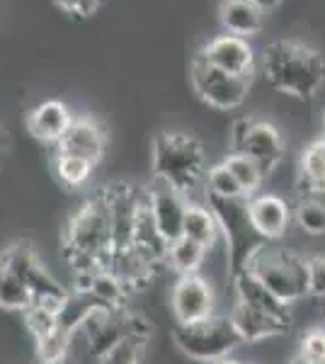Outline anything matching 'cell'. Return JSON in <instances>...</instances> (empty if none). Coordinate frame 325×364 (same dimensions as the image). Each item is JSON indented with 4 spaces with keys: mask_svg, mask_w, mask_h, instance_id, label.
Here are the masks:
<instances>
[{
    "mask_svg": "<svg viewBox=\"0 0 325 364\" xmlns=\"http://www.w3.org/2000/svg\"><path fill=\"white\" fill-rule=\"evenodd\" d=\"M260 68L277 92L297 100L316 97L325 85V56L297 39H279L265 46Z\"/></svg>",
    "mask_w": 325,
    "mask_h": 364,
    "instance_id": "cell-1",
    "label": "cell"
},
{
    "mask_svg": "<svg viewBox=\"0 0 325 364\" xmlns=\"http://www.w3.org/2000/svg\"><path fill=\"white\" fill-rule=\"evenodd\" d=\"M63 255L73 272L107 267L112 257V221L107 197L100 190L82 202L63 228Z\"/></svg>",
    "mask_w": 325,
    "mask_h": 364,
    "instance_id": "cell-2",
    "label": "cell"
},
{
    "mask_svg": "<svg viewBox=\"0 0 325 364\" xmlns=\"http://www.w3.org/2000/svg\"><path fill=\"white\" fill-rule=\"evenodd\" d=\"M153 180L165 182L190 199L197 190H204L206 180V151L204 144L192 134L161 132L151 146Z\"/></svg>",
    "mask_w": 325,
    "mask_h": 364,
    "instance_id": "cell-3",
    "label": "cell"
},
{
    "mask_svg": "<svg viewBox=\"0 0 325 364\" xmlns=\"http://www.w3.org/2000/svg\"><path fill=\"white\" fill-rule=\"evenodd\" d=\"M206 204L216 214L221 236L226 240L230 277H238L250 267L252 257L265 248V240L252 231L247 219V197L240 199H206Z\"/></svg>",
    "mask_w": 325,
    "mask_h": 364,
    "instance_id": "cell-4",
    "label": "cell"
},
{
    "mask_svg": "<svg viewBox=\"0 0 325 364\" xmlns=\"http://www.w3.org/2000/svg\"><path fill=\"white\" fill-rule=\"evenodd\" d=\"M173 340L182 355L209 364L223 360V357H230V352L238 345H243V340L235 333L228 316L216 314L211 318L197 323H177L173 331Z\"/></svg>",
    "mask_w": 325,
    "mask_h": 364,
    "instance_id": "cell-5",
    "label": "cell"
},
{
    "mask_svg": "<svg viewBox=\"0 0 325 364\" xmlns=\"http://www.w3.org/2000/svg\"><path fill=\"white\" fill-rule=\"evenodd\" d=\"M250 269L265 287L284 304H297L309 296V272H306V257H299L287 250L262 248L252 257Z\"/></svg>",
    "mask_w": 325,
    "mask_h": 364,
    "instance_id": "cell-6",
    "label": "cell"
},
{
    "mask_svg": "<svg viewBox=\"0 0 325 364\" xmlns=\"http://www.w3.org/2000/svg\"><path fill=\"white\" fill-rule=\"evenodd\" d=\"M0 257H3L5 265L20 277L22 284L27 287L34 304H44V306H51L58 311V306L70 296V289H66V287L46 269L39 252L29 243H13L10 248H5L0 252Z\"/></svg>",
    "mask_w": 325,
    "mask_h": 364,
    "instance_id": "cell-7",
    "label": "cell"
},
{
    "mask_svg": "<svg viewBox=\"0 0 325 364\" xmlns=\"http://www.w3.org/2000/svg\"><path fill=\"white\" fill-rule=\"evenodd\" d=\"M190 80L199 100L204 105H209L211 109H218V112L238 109L247 100V95H250L252 87V78L226 73V70L206 63L197 54H194L190 66Z\"/></svg>",
    "mask_w": 325,
    "mask_h": 364,
    "instance_id": "cell-8",
    "label": "cell"
},
{
    "mask_svg": "<svg viewBox=\"0 0 325 364\" xmlns=\"http://www.w3.org/2000/svg\"><path fill=\"white\" fill-rule=\"evenodd\" d=\"M230 141H233V151L252 158L265 175L275 173L287 154L282 132L265 119H238L230 132Z\"/></svg>",
    "mask_w": 325,
    "mask_h": 364,
    "instance_id": "cell-9",
    "label": "cell"
},
{
    "mask_svg": "<svg viewBox=\"0 0 325 364\" xmlns=\"http://www.w3.org/2000/svg\"><path fill=\"white\" fill-rule=\"evenodd\" d=\"M206 63L226 70L233 75H243V78H252L257 70V54L252 49L250 39L233 37V34H218V37L209 39L202 49L197 51Z\"/></svg>",
    "mask_w": 325,
    "mask_h": 364,
    "instance_id": "cell-10",
    "label": "cell"
},
{
    "mask_svg": "<svg viewBox=\"0 0 325 364\" xmlns=\"http://www.w3.org/2000/svg\"><path fill=\"white\" fill-rule=\"evenodd\" d=\"M73 291H82L90 299H95L97 306L110 311L129 309L134 289L124 282L112 267H92L73 272Z\"/></svg>",
    "mask_w": 325,
    "mask_h": 364,
    "instance_id": "cell-11",
    "label": "cell"
},
{
    "mask_svg": "<svg viewBox=\"0 0 325 364\" xmlns=\"http://www.w3.org/2000/svg\"><path fill=\"white\" fill-rule=\"evenodd\" d=\"M216 296L211 284L199 274H185L175 282L170 294V309L177 323H197L216 314Z\"/></svg>",
    "mask_w": 325,
    "mask_h": 364,
    "instance_id": "cell-12",
    "label": "cell"
},
{
    "mask_svg": "<svg viewBox=\"0 0 325 364\" xmlns=\"http://www.w3.org/2000/svg\"><path fill=\"white\" fill-rule=\"evenodd\" d=\"M146 199H149V209L151 216L156 221L161 236L173 243L182 236V226H185V214L190 207L192 199H187L182 192L173 190L165 182L153 180L151 187L146 190Z\"/></svg>",
    "mask_w": 325,
    "mask_h": 364,
    "instance_id": "cell-13",
    "label": "cell"
},
{
    "mask_svg": "<svg viewBox=\"0 0 325 364\" xmlns=\"http://www.w3.org/2000/svg\"><path fill=\"white\" fill-rule=\"evenodd\" d=\"M247 219L252 231L262 240H279L294 221V211L287 199L272 192H257L247 197Z\"/></svg>",
    "mask_w": 325,
    "mask_h": 364,
    "instance_id": "cell-14",
    "label": "cell"
},
{
    "mask_svg": "<svg viewBox=\"0 0 325 364\" xmlns=\"http://www.w3.org/2000/svg\"><path fill=\"white\" fill-rule=\"evenodd\" d=\"M56 154L75 156L97 166L100 158L105 156V149H107V134L102 132L97 122L87 119V117H78L68 127V132L63 134V139L56 144Z\"/></svg>",
    "mask_w": 325,
    "mask_h": 364,
    "instance_id": "cell-15",
    "label": "cell"
},
{
    "mask_svg": "<svg viewBox=\"0 0 325 364\" xmlns=\"http://www.w3.org/2000/svg\"><path fill=\"white\" fill-rule=\"evenodd\" d=\"M228 318L233 323L235 333H238L243 343H260V340L287 336L289 333V323L279 321V318H272V316L247 306V304H240V301H235V306L230 309Z\"/></svg>",
    "mask_w": 325,
    "mask_h": 364,
    "instance_id": "cell-16",
    "label": "cell"
},
{
    "mask_svg": "<svg viewBox=\"0 0 325 364\" xmlns=\"http://www.w3.org/2000/svg\"><path fill=\"white\" fill-rule=\"evenodd\" d=\"M75 117L70 114L68 105L61 100H46V102L37 105L27 117V129L34 139L44 141V144H58L68 127L73 124Z\"/></svg>",
    "mask_w": 325,
    "mask_h": 364,
    "instance_id": "cell-17",
    "label": "cell"
},
{
    "mask_svg": "<svg viewBox=\"0 0 325 364\" xmlns=\"http://www.w3.org/2000/svg\"><path fill=\"white\" fill-rule=\"evenodd\" d=\"M233 284H235V301L247 304V306L262 311V314L272 316V318H279L292 326V306L279 301L250 269H245L238 277H233Z\"/></svg>",
    "mask_w": 325,
    "mask_h": 364,
    "instance_id": "cell-18",
    "label": "cell"
},
{
    "mask_svg": "<svg viewBox=\"0 0 325 364\" xmlns=\"http://www.w3.org/2000/svg\"><path fill=\"white\" fill-rule=\"evenodd\" d=\"M265 15L250 0H221L218 3V22L223 32L233 37H257L265 29Z\"/></svg>",
    "mask_w": 325,
    "mask_h": 364,
    "instance_id": "cell-19",
    "label": "cell"
},
{
    "mask_svg": "<svg viewBox=\"0 0 325 364\" xmlns=\"http://www.w3.org/2000/svg\"><path fill=\"white\" fill-rule=\"evenodd\" d=\"M182 236L199 243L206 250L214 248V243L221 236V226H218V219L209 204L190 202L185 214V226H182Z\"/></svg>",
    "mask_w": 325,
    "mask_h": 364,
    "instance_id": "cell-20",
    "label": "cell"
},
{
    "mask_svg": "<svg viewBox=\"0 0 325 364\" xmlns=\"http://www.w3.org/2000/svg\"><path fill=\"white\" fill-rule=\"evenodd\" d=\"M301 182L309 187L306 197H323L325 195V136L311 141L301 154Z\"/></svg>",
    "mask_w": 325,
    "mask_h": 364,
    "instance_id": "cell-21",
    "label": "cell"
},
{
    "mask_svg": "<svg viewBox=\"0 0 325 364\" xmlns=\"http://www.w3.org/2000/svg\"><path fill=\"white\" fill-rule=\"evenodd\" d=\"M206 252L209 250L202 248L199 243L180 236L168 245V267H173L180 277H185V274H199V269H202L206 260Z\"/></svg>",
    "mask_w": 325,
    "mask_h": 364,
    "instance_id": "cell-22",
    "label": "cell"
},
{
    "mask_svg": "<svg viewBox=\"0 0 325 364\" xmlns=\"http://www.w3.org/2000/svg\"><path fill=\"white\" fill-rule=\"evenodd\" d=\"M221 163L230 170V175H233L235 182L240 185V190H243L245 197L257 195L260 187H262V182H265V173L252 158H247L245 154H238V151H230Z\"/></svg>",
    "mask_w": 325,
    "mask_h": 364,
    "instance_id": "cell-23",
    "label": "cell"
},
{
    "mask_svg": "<svg viewBox=\"0 0 325 364\" xmlns=\"http://www.w3.org/2000/svg\"><path fill=\"white\" fill-rule=\"evenodd\" d=\"M32 294L27 291V287L22 284L20 277L5 265V260L0 257V309L5 311H25L32 306Z\"/></svg>",
    "mask_w": 325,
    "mask_h": 364,
    "instance_id": "cell-24",
    "label": "cell"
},
{
    "mask_svg": "<svg viewBox=\"0 0 325 364\" xmlns=\"http://www.w3.org/2000/svg\"><path fill=\"white\" fill-rule=\"evenodd\" d=\"M294 211V224L309 236H325V202L321 197H301Z\"/></svg>",
    "mask_w": 325,
    "mask_h": 364,
    "instance_id": "cell-25",
    "label": "cell"
},
{
    "mask_svg": "<svg viewBox=\"0 0 325 364\" xmlns=\"http://www.w3.org/2000/svg\"><path fill=\"white\" fill-rule=\"evenodd\" d=\"M204 190L206 199H240L245 197L240 185L235 182V178L230 175V170L223 163L209 166L206 170V180H204Z\"/></svg>",
    "mask_w": 325,
    "mask_h": 364,
    "instance_id": "cell-26",
    "label": "cell"
},
{
    "mask_svg": "<svg viewBox=\"0 0 325 364\" xmlns=\"http://www.w3.org/2000/svg\"><path fill=\"white\" fill-rule=\"evenodd\" d=\"M70 345H73V336H68L66 331L56 328L51 336L34 343L39 364H66L70 355Z\"/></svg>",
    "mask_w": 325,
    "mask_h": 364,
    "instance_id": "cell-27",
    "label": "cell"
},
{
    "mask_svg": "<svg viewBox=\"0 0 325 364\" xmlns=\"http://www.w3.org/2000/svg\"><path fill=\"white\" fill-rule=\"evenodd\" d=\"M92 163L82 161V158L66 156V154H56L54 161V173L56 178L63 182L66 187H82L92 175Z\"/></svg>",
    "mask_w": 325,
    "mask_h": 364,
    "instance_id": "cell-28",
    "label": "cell"
},
{
    "mask_svg": "<svg viewBox=\"0 0 325 364\" xmlns=\"http://www.w3.org/2000/svg\"><path fill=\"white\" fill-rule=\"evenodd\" d=\"M146 352H149V340L141 338H124L112 350L100 357V364H144Z\"/></svg>",
    "mask_w": 325,
    "mask_h": 364,
    "instance_id": "cell-29",
    "label": "cell"
},
{
    "mask_svg": "<svg viewBox=\"0 0 325 364\" xmlns=\"http://www.w3.org/2000/svg\"><path fill=\"white\" fill-rule=\"evenodd\" d=\"M25 323H27V331L32 333L34 343L58 328V316H56V309L51 306H44V304H32L27 311H25Z\"/></svg>",
    "mask_w": 325,
    "mask_h": 364,
    "instance_id": "cell-30",
    "label": "cell"
},
{
    "mask_svg": "<svg viewBox=\"0 0 325 364\" xmlns=\"http://www.w3.org/2000/svg\"><path fill=\"white\" fill-rule=\"evenodd\" d=\"M299 355L311 360L313 364H325V328H311L304 333Z\"/></svg>",
    "mask_w": 325,
    "mask_h": 364,
    "instance_id": "cell-31",
    "label": "cell"
},
{
    "mask_svg": "<svg viewBox=\"0 0 325 364\" xmlns=\"http://www.w3.org/2000/svg\"><path fill=\"white\" fill-rule=\"evenodd\" d=\"M306 272H309V296L325 299V255L306 257Z\"/></svg>",
    "mask_w": 325,
    "mask_h": 364,
    "instance_id": "cell-32",
    "label": "cell"
},
{
    "mask_svg": "<svg viewBox=\"0 0 325 364\" xmlns=\"http://www.w3.org/2000/svg\"><path fill=\"white\" fill-rule=\"evenodd\" d=\"M58 8L68 15H75V17H90L97 13L100 8V0H54Z\"/></svg>",
    "mask_w": 325,
    "mask_h": 364,
    "instance_id": "cell-33",
    "label": "cell"
},
{
    "mask_svg": "<svg viewBox=\"0 0 325 364\" xmlns=\"http://www.w3.org/2000/svg\"><path fill=\"white\" fill-rule=\"evenodd\" d=\"M250 3H255L262 13H272V10H277L282 5V0H250Z\"/></svg>",
    "mask_w": 325,
    "mask_h": 364,
    "instance_id": "cell-34",
    "label": "cell"
},
{
    "mask_svg": "<svg viewBox=\"0 0 325 364\" xmlns=\"http://www.w3.org/2000/svg\"><path fill=\"white\" fill-rule=\"evenodd\" d=\"M289 364H313L311 360H306V357H301V355H297V357H294V360L292 362H289Z\"/></svg>",
    "mask_w": 325,
    "mask_h": 364,
    "instance_id": "cell-35",
    "label": "cell"
},
{
    "mask_svg": "<svg viewBox=\"0 0 325 364\" xmlns=\"http://www.w3.org/2000/svg\"><path fill=\"white\" fill-rule=\"evenodd\" d=\"M214 364H243V362H238V360H233V357H223V360H218Z\"/></svg>",
    "mask_w": 325,
    "mask_h": 364,
    "instance_id": "cell-36",
    "label": "cell"
},
{
    "mask_svg": "<svg viewBox=\"0 0 325 364\" xmlns=\"http://www.w3.org/2000/svg\"><path fill=\"white\" fill-rule=\"evenodd\" d=\"M323 134H325V112H323Z\"/></svg>",
    "mask_w": 325,
    "mask_h": 364,
    "instance_id": "cell-37",
    "label": "cell"
},
{
    "mask_svg": "<svg viewBox=\"0 0 325 364\" xmlns=\"http://www.w3.org/2000/svg\"><path fill=\"white\" fill-rule=\"evenodd\" d=\"M323 136H325V134H323Z\"/></svg>",
    "mask_w": 325,
    "mask_h": 364,
    "instance_id": "cell-38",
    "label": "cell"
},
{
    "mask_svg": "<svg viewBox=\"0 0 325 364\" xmlns=\"http://www.w3.org/2000/svg\"><path fill=\"white\" fill-rule=\"evenodd\" d=\"M66 364H68V362H66Z\"/></svg>",
    "mask_w": 325,
    "mask_h": 364,
    "instance_id": "cell-39",
    "label": "cell"
}]
</instances>
